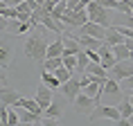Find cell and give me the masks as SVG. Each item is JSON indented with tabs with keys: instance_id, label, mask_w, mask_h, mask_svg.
Wrapping results in <instances>:
<instances>
[{
	"instance_id": "6da1fadb",
	"label": "cell",
	"mask_w": 133,
	"mask_h": 126,
	"mask_svg": "<svg viewBox=\"0 0 133 126\" xmlns=\"http://www.w3.org/2000/svg\"><path fill=\"white\" fill-rule=\"evenodd\" d=\"M48 45H50V43L43 38V34L34 29L32 34L25 36V45H23V52H25V56H29L32 61L43 63V61H45V56H48Z\"/></svg>"
},
{
	"instance_id": "7a4b0ae2",
	"label": "cell",
	"mask_w": 133,
	"mask_h": 126,
	"mask_svg": "<svg viewBox=\"0 0 133 126\" xmlns=\"http://www.w3.org/2000/svg\"><path fill=\"white\" fill-rule=\"evenodd\" d=\"M86 11H88V18H90V20L99 23V25H104V27H111V25H113V18H111L113 9L102 7L97 0H90V2L86 5Z\"/></svg>"
},
{
	"instance_id": "3957f363",
	"label": "cell",
	"mask_w": 133,
	"mask_h": 126,
	"mask_svg": "<svg viewBox=\"0 0 133 126\" xmlns=\"http://www.w3.org/2000/svg\"><path fill=\"white\" fill-rule=\"evenodd\" d=\"M97 119H108V122L119 124L122 115H119L117 106H102V104H97L90 113H88V122H97Z\"/></svg>"
},
{
	"instance_id": "277c9868",
	"label": "cell",
	"mask_w": 133,
	"mask_h": 126,
	"mask_svg": "<svg viewBox=\"0 0 133 126\" xmlns=\"http://www.w3.org/2000/svg\"><path fill=\"white\" fill-rule=\"evenodd\" d=\"M90 20L88 18V11L86 9H79V11H72V9H65L61 16V23L65 25V27H72V29H77L81 27V25H86V23Z\"/></svg>"
},
{
	"instance_id": "5b68a950",
	"label": "cell",
	"mask_w": 133,
	"mask_h": 126,
	"mask_svg": "<svg viewBox=\"0 0 133 126\" xmlns=\"http://www.w3.org/2000/svg\"><path fill=\"white\" fill-rule=\"evenodd\" d=\"M131 74H133V61L131 59H122V61H117L108 70V77H113L115 81H122V79L131 77Z\"/></svg>"
},
{
	"instance_id": "8992f818",
	"label": "cell",
	"mask_w": 133,
	"mask_h": 126,
	"mask_svg": "<svg viewBox=\"0 0 133 126\" xmlns=\"http://www.w3.org/2000/svg\"><path fill=\"white\" fill-rule=\"evenodd\" d=\"M59 90L63 92L65 101H68V104H72V101H75V97H77L79 92H81V81H79V79L72 74L68 81H63V83H61V88H59Z\"/></svg>"
},
{
	"instance_id": "52a82bcc",
	"label": "cell",
	"mask_w": 133,
	"mask_h": 126,
	"mask_svg": "<svg viewBox=\"0 0 133 126\" xmlns=\"http://www.w3.org/2000/svg\"><path fill=\"white\" fill-rule=\"evenodd\" d=\"M97 104H99L97 99H92L90 95H86V92H79L77 97H75V101H72V106H75V113H90Z\"/></svg>"
},
{
	"instance_id": "ba28073f",
	"label": "cell",
	"mask_w": 133,
	"mask_h": 126,
	"mask_svg": "<svg viewBox=\"0 0 133 126\" xmlns=\"http://www.w3.org/2000/svg\"><path fill=\"white\" fill-rule=\"evenodd\" d=\"M34 99L38 101V106H41L43 110H45V108H48V106L54 101V90L41 81V83H38V88H36V97H34Z\"/></svg>"
},
{
	"instance_id": "9c48e42d",
	"label": "cell",
	"mask_w": 133,
	"mask_h": 126,
	"mask_svg": "<svg viewBox=\"0 0 133 126\" xmlns=\"http://www.w3.org/2000/svg\"><path fill=\"white\" fill-rule=\"evenodd\" d=\"M81 32L84 34H90V36H95V38H99V41L104 43V38H106V29L108 27H104V25H99V23H95V20H88L86 25H81Z\"/></svg>"
},
{
	"instance_id": "30bf717a",
	"label": "cell",
	"mask_w": 133,
	"mask_h": 126,
	"mask_svg": "<svg viewBox=\"0 0 133 126\" xmlns=\"http://www.w3.org/2000/svg\"><path fill=\"white\" fill-rule=\"evenodd\" d=\"M21 97H23V95H21L18 90H14L11 86H7V83L0 86V104H5V106H14Z\"/></svg>"
},
{
	"instance_id": "8fae6325",
	"label": "cell",
	"mask_w": 133,
	"mask_h": 126,
	"mask_svg": "<svg viewBox=\"0 0 133 126\" xmlns=\"http://www.w3.org/2000/svg\"><path fill=\"white\" fill-rule=\"evenodd\" d=\"M29 29H32V23L29 20H18V18H11L7 25V34L11 36H23V34H27Z\"/></svg>"
},
{
	"instance_id": "7c38bea8",
	"label": "cell",
	"mask_w": 133,
	"mask_h": 126,
	"mask_svg": "<svg viewBox=\"0 0 133 126\" xmlns=\"http://www.w3.org/2000/svg\"><path fill=\"white\" fill-rule=\"evenodd\" d=\"M97 52H99V56H102V65H104L106 70H111L113 65L117 63V56L113 54V47H111V45H106V43H102V47H99Z\"/></svg>"
},
{
	"instance_id": "4fadbf2b",
	"label": "cell",
	"mask_w": 133,
	"mask_h": 126,
	"mask_svg": "<svg viewBox=\"0 0 133 126\" xmlns=\"http://www.w3.org/2000/svg\"><path fill=\"white\" fill-rule=\"evenodd\" d=\"M119 108V115H122V119H119V124H131V115H133V104L129 97H122V101L117 104Z\"/></svg>"
},
{
	"instance_id": "5bb4252c",
	"label": "cell",
	"mask_w": 133,
	"mask_h": 126,
	"mask_svg": "<svg viewBox=\"0 0 133 126\" xmlns=\"http://www.w3.org/2000/svg\"><path fill=\"white\" fill-rule=\"evenodd\" d=\"M77 38H79V43H81V47H84V50H99V47H102V41L95 38V36H90V34H84V32H81Z\"/></svg>"
},
{
	"instance_id": "9a60e30c",
	"label": "cell",
	"mask_w": 133,
	"mask_h": 126,
	"mask_svg": "<svg viewBox=\"0 0 133 126\" xmlns=\"http://www.w3.org/2000/svg\"><path fill=\"white\" fill-rule=\"evenodd\" d=\"M41 81H43L45 86H50L52 90H59V88H61V81L56 79V74H54V72L43 70V68H41Z\"/></svg>"
},
{
	"instance_id": "2e32d148",
	"label": "cell",
	"mask_w": 133,
	"mask_h": 126,
	"mask_svg": "<svg viewBox=\"0 0 133 126\" xmlns=\"http://www.w3.org/2000/svg\"><path fill=\"white\" fill-rule=\"evenodd\" d=\"M63 50H65V52H72V54H79L84 47H81V43H79L77 36H75V38H72V36H63Z\"/></svg>"
},
{
	"instance_id": "e0dca14e",
	"label": "cell",
	"mask_w": 133,
	"mask_h": 126,
	"mask_svg": "<svg viewBox=\"0 0 133 126\" xmlns=\"http://www.w3.org/2000/svg\"><path fill=\"white\" fill-rule=\"evenodd\" d=\"M104 43L113 47V45H117V43H124V36H122V34L117 32V29H115V27L111 25V27L106 29V38H104Z\"/></svg>"
},
{
	"instance_id": "ac0fdd59",
	"label": "cell",
	"mask_w": 133,
	"mask_h": 126,
	"mask_svg": "<svg viewBox=\"0 0 133 126\" xmlns=\"http://www.w3.org/2000/svg\"><path fill=\"white\" fill-rule=\"evenodd\" d=\"M102 92H104V95H122V86H119V81H115L113 77H108L106 83H104V88H102Z\"/></svg>"
},
{
	"instance_id": "d6986e66",
	"label": "cell",
	"mask_w": 133,
	"mask_h": 126,
	"mask_svg": "<svg viewBox=\"0 0 133 126\" xmlns=\"http://www.w3.org/2000/svg\"><path fill=\"white\" fill-rule=\"evenodd\" d=\"M11 54H14V52H11V47L0 43V68H5V70H7L9 65H11Z\"/></svg>"
},
{
	"instance_id": "ffe728a7",
	"label": "cell",
	"mask_w": 133,
	"mask_h": 126,
	"mask_svg": "<svg viewBox=\"0 0 133 126\" xmlns=\"http://www.w3.org/2000/svg\"><path fill=\"white\" fill-rule=\"evenodd\" d=\"M61 65H63V56H48V59L41 63L43 70H50V72H54L56 68H61Z\"/></svg>"
},
{
	"instance_id": "44dd1931",
	"label": "cell",
	"mask_w": 133,
	"mask_h": 126,
	"mask_svg": "<svg viewBox=\"0 0 133 126\" xmlns=\"http://www.w3.org/2000/svg\"><path fill=\"white\" fill-rule=\"evenodd\" d=\"M61 56H63V65L77 74V54H72V52H65V50H63Z\"/></svg>"
},
{
	"instance_id": "7402d4cb",
	"label": "cell",
	"mask_w": 133,
	"mask_h": 126,
	"mask_svg": "<svg viewBox=\"0 0 133 126\" xmlns=\"http://www.w3.org/2000/svg\"><path fill=\"white\" fill-rule=\"evenodd\" d=\"M61 54H63V36L48 45V56H61ZM48 56H45V59H48Z\"/></svg>"
},
{
	"instance_id": "603a6c76",
	"label": "cell",
	"mask_w": 133,
	"mask_h": 126,
	"mask_svg": "<svg viewBox=\"0 0 133 126\" xmlns=\"http://www.w3.org/2000/svg\"><path fill=\"white\" fill-rule=\"evenodd\" d=\"M88 63H90V56L86 54V50H81V52L77 54V72H79V74H84V72H86Z\"/></svg>"
},
{
	"instance_id": "cb8c5ba5",
	"label": "cell",
	"mask_w": 133,
	"mask_h": 126,
	"mask_svg": "<svg viewBox=\"0 0 133 126\" xmlns=\"http://www.w3.org/2000/svg\"><path fill=\"white\" fill-rule=\"evenodd\" d=\"M113 54L117 56V61H122V59H129L131 50L126 47V43H117V45H113Z\"/></svg>"
},
{
	"instance_id": "d4e9b609",
	"label": "cell",
	"mask_w": 133,
	"mask_h": 126,
	"mask_svg": "<svg viewBox=\"0 0 133 126\" xmlns=\"http://www.w3.org/2000/svg\"><path fill=\"white\" fill-rule=\"evenodd\" d=\"M43 113H45L48 117H52V119H61V106H59V104H54V101H52V104H50Z\"/></svg>"
},
{
	"instance_id": "484cf974",
	"label": "cell",
	"mask_w": 133,
	"mask_h": 126,
	"mask_svg": "<svg viewBox=\"0 0 133 126\" xmlns=\"http://www.w3.org/2000/svg\"><path fill=\"white\" fill-rule=\"evenodd\" d=\"M21 124V115L14 106H9V113H7V126H18Z\"/></svg>"
},
{
	"instance_id": "4316f807",
	"label": "cell",
	"mask_w": 133,
	"mask_h": 126,
	"mask_svg": "<svg viewBox=\"0 0 133 126\" xmlns=\"http://www.w3.org/2000/svg\"><path fill=\"white\" fill-rule=\"evenodd\" d=\"M54 74H56V79H59V81L63 83V81H68V79H70L72 74H75V72H72V70H68L65 65H61V68H56V70H54Z\"/></svg>"
},
{
	"instance_id": "83f0119b",
	"label": "cell",
	"mask_w": 133,
	"mask_h": 126,
	"mask_svg": "<svg viewBox=\"0 0 133 126\" xmlns=\"http://www.w3.org/2000/svg\"><path fill=\"white\" fill-rule=\"evenodd\" d=\"M65 2H68V9H72V11L86 9V2H81V0H65Z\"/></svg>"
},
{
	"instance_id": "f1b7e54d",
	"label": "cell",
	"mask_w": 133,
	"mask_h": 126,
	"mask_svg": "<svg viewBox=\"0 0 133 126\" xmlns=\"http://www.w3.org/2000/svg\"><path fill=\"white\" fill-rule=\"evenodd\" d=\"M119 86H122V92L133 90V74H131V77H126V79H122V81H119Z\"/></svg>"
},
{
	"instance_id": "f546056e",
	"label": "cell",
	"mask_w": 133,
	"mask_h": 126,
	"mask_svg": "<svg viewBox=\"0 0 133 126\" xmlns=\"http://www.w3.org/2000/svg\"><path fill=\"white\" fill-rule=\"evenodd\" d=\"M2 14L7 16L9 20H11V18H18V7H9V5H7V7H5V11H2Z\"/></svg>"
},
{
	"instance_id": "4dcf8cb0",
	"label": "cell",
	"mask_w": 133,
	"mask_h": 126,
	"mask_svg": "<svg viewBox=\"0 0 133 126\" xmlns=\"http://www.w3.org/2000/svg\"><path fill=\"white\" fill-rule=\"evenodd\" d=\"M7 83V74H5V68H0V86Z\"/></svg>"
},
{
	"instance_id": "1f68e13d",
	"label": "cell",
	"mask_w": 133,
	"mask_h": 126,
	"mask_svg": "<svg viewBox=\"0 0 133 126\" xmlns=\"http://www.w3.org/2000/svg\"><path fill=\"white\" fill-rule=\"evenodd\" d=\"M5 7H7V2H5V0H0V14L5 11Z\"/></svg>"
},
{
	"instance_id": "d6a6232c",
	"label": "cell",
	"mask_w": 133,
	"mask_h": 126,
	"mask_svg": "<svg viewBox=\"0 0 133 126\" xmlns=\"http://www.w3.org/2000/svg\"><path fill=\"white\" fill-rule=\"evenodd\" d=\"M129 99H131V104H133V90H129Z\"/></svg>"
},
{
	"instance_id": "836d02e7",
	"label": "cell",
	"mask_w": 133,
	"mask_h": 126,
	"mask_svg": "<svg viewBox=\"0 0 133 126\" xmlns=\"http://www.w3.org/2000/svg\"><path fill=\"white\" fill-rule=\"evenodd\" d=\"M36 5H45V0H34Z\"/></svg>"
},
{
	"instance_id": "e575fe53",
	"label": "cell",
	"mask_w": 133,
	"mask_h": 126,
	"mask_svg": "<svg viewBox=\"0 0 133 126\" xmlns=\"http://www.w3.org/2000/svg\"><path fill=\"white\" fill-rule=\"evenodd\" d=\"M126 2H129V7H131V11H133V0H126Z\"/></svg>"
},
{
	"instance_id": "d590c367",
	"label": "cell",
	"mask_w": 133,
	"mask_h": 126,
	"mask_svg": "<svg viewBox=\"0 0 133 126\" xmlns=\"http://www.w3.org/2000/svg\"><path fill=\"white\" fill-rule=\"evenodd\" d=\"M129 59H131V61H133V50H131V54H129Z\"/></svg>"
},
{
	"instance_id": "8d00e7d4",
	"label": "cell",
	"mask_w": 133,
	"mask_h": 126,
	"mask_svg": "<svg viewBox=\"0 0 133 126\" xmlns=\"http://www.w3.org/2000/svg\"><path fill=\"white\" fill-rule=\"evenodd\" d=\"M81 2H86V5H88V2H90V0H81Z\"/></svg>"
},
{
	"instance_id": "74e56055",
	"label": "cell",
	"mask_w": 133,
	"mask_h": 126,
	"mask_svg": "<svg viewBox=\"0 0 133 126\" xmlns=\"http://www.w3.org/2000/svg\"><path fill=\"white\" fill-rule=\"evenodd\" d=\"M131 122H133V115H131Z\"/></svg>"
}]
</instances>
